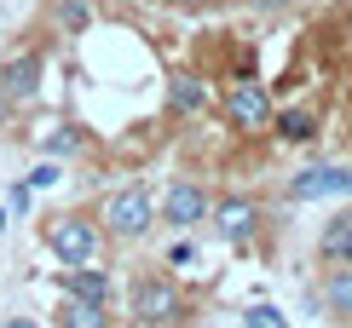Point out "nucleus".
Wrapping results in <instances>:
<instances>
[{
	"instance_id": "nucleus-7",
	"label": "nucleus",
	"mask_w": 352,
	"mask_h": 328,
	"mask_svg": "<svg viewBox=\"0 0 352 328\" xmlns=\"http://www.w3.org/2000/svg\"><path fill=\"white\" fill-rule=\"evenodd\" d=\"M208 213H214V231L226 236L231 248H248V242H254V225H260V207H254V202L231 196V202H219V207H208Z\"/></svg>"
},
{
	"instance_id": "nucleus-9",
	"label": "nucleus",
	"mask_w": 352,
	"mask_h": 328,
	"mask_svg": "<svg viewBox=\"0 0 352 328\" xmlns=\"http://www.w3.org/2000/svg\"><path fill=\"white\" fill-rule=\"evenodd\" d=\"M318 253L329 265H352V213H335L324 231H318Z\"/></svg>"
},
{
	"instance_id": "nucleus-21",
	"label": "nucleus",
	"mask_w": 352,
	"mask_h": 328,
	"mask_svg": "<svg viewBox=\"0 0 352 328\" xmlns=\"http://www.w3.org/2000/svg\"><path fill=\"white\" fill-rule=\"evenodd\" d=\"M0 231H6V213H0Z\"/></svg>"
},
{
	"instance_id": "nucleus-16",
	"label": "nucleus",
	"mask_w": 352,
	"mask_h": 328,
	"mask_svg": "<svg viewBox=\"0 0 352 328\" xmlns=\"http://www.w3.org/2000/svg\"><path fill=\"white\" fill-rule=\"evenodd\" d=\"M81 150V132L76 127H52L47 132V156H76Z\"/></svg>"
},
{
	"instance_id": "nucleus-1",
	"label": "nucleus",
	"mask_w": 352,
	"mask_h": 328,
	"mask_svg": "<svg viewBox=\"0 0 352 328\" xmlns=\"http://www.w3.org/2000/svg\"><path fill=\"white\" fill-rule=\"evenodd\" d=\"M127 305H133V323L139 328H162V323H179L185 294H179V282H173V277L144 271L133 288H127Z\"/></svg>"
},
{
	"instance_id": "nucleus-3",
	"label": "nucleus",
	"mask_w": 352,
	"mask_h": 328,
	"mask_svg": "<svg viewBox=\"0 0 352 328\" xmlns=\"http://www.w3.org/2000/svg\"><path fill=\"white\" fill-rule=\"evenodd\" d=\"M47 242H52V253H58L64 265H93V253H98V225H93V219H81V213L52 219Z\"/></svg>"
},
{
	"instance_id": "nucleus-6",
	"label": "nucleus",
	"mask_w": 352,
	"mask_h": 328,
	"mask_svg": "<svg viewBox=\"0 0 352 328\" xmlns=\"http://www.w3.org/2000/svg\"><path fill=\"white\" fill-rule=\"evenodd\" d=\"M295 202H324V196H352V167H306L289 178Z\"/></svg>"
},
{
	"instance_id": "nucleus-17",
	"label": "nucleus",
	"mask_w": 352,
	"mask_h": 328,
	"mask_svg": "<svg viewBox=\"0 0 352 328\" xmlns=\"http://www.w3.org/2000/svg\"><path fill=\"white\" fill-rule=\"evenodd\" d=\"M243 323H248V328H289V317H283L277 305H248Z\"/></svg>"
},
{
	"instance_id": "nucleus-11",
	"label": "nucleus",
	"mask_w": 352,
	"mask_h": 328,
	"mask_svg": "<svg viewBox=\"0 0 352 328\" xmlns=\"http://www.w3.org/2000/svg\"><path fill=\"white\" fill-rule=\"evenodd\" d=\"M58 328H110V317H104V305L64 294V305H58Z\"/></svg>"
},
{
	"instance_id": "nucleus-20",
	"label": "nucleus",
	"mask_w": 352,
	"mask_h": 328,
	"mask_svg": "<svg viewBox=\"0 0 352 328\" xmlns=\"http://www.w3.org/2000/svg\"><path fill=\"white\" fill-rule=\"evenodd\" d=\"M185 6H214V0H185Z\"/></svg>"
},
{
	"instance_id": "nucleus-22",
	"label": "nucleus",
	"mask_w": 352,
	"mask_h": 328,
	"mask_svg": "<svg viewBox=\"0 0 352 328\" xmlns=\"http://www.w3.org/2000/svg\"><path fill=\"white\" fill-rule=\"evenodd\" d=\"M133 328H139V323H133Z\"/></svg>"
},
{
	"instance_id": "nucleus-14",
	"label": "nucleus",
	"mask_w": 352,
	"mask_h": 328,
	"mask_svg": "<svg viewBox=\"0 0 352 328\" xmlns=\"http://www.w3.org/2000/svg\"><path fill=\"white\" fill-rule=\"evenodd\" d=\"M277 121V139H289V144H306L318 132V115L312 110H283V115H272Z\"/></svg>"
},
{
	"instance_id": "nucleus-5",
	"label": "nucleus",
	"mask_w": 352,
	"mask_h": 328,
	"mask_svg": "<svg viewBox=\"0 0 352 328\" xmlns=\"http://www.w3.org/2000/svg\"><path fill=\"white\" fill-rule=\"evenodd\" d=\"M226 115L237 121L243 132H260V127H272V98H266V86H254V81H237L226 93Z\"/></svg>"
},
{
	"instance_id": "nucleus-13",
	"label": "nucleus",
	"mask_w": 352,
	"mask_h": 328,
	"mask_svg": "<svg viewBox=\"0 0 352 328\" xmlns=\"http://www.w3.org/2000/svg\"><path fill=\"white\" fill-rule=\"evenodd\" d=\"M324 300L335 317H352V265H335L329 282H324Z\"/></svg>"
},
{
	"instance_id": "nucleus-18",
	"label": "nucleus",
	"mask_w": 352,
	"mask_h": 328,
	"mask_svg": "<svg viewBox=\"0 0 352 328\" xmlns=\"http://www.w3.org/2000/svg\"><path fill=\"white\" fill-rule=\"evenodd\" d=\"M254 6H260V12H277V6H289V0H254Z\"/></svg>"
},
{
	"instance_id": "nucleus-4",
	"label": "nucleus",
	"mask_w": 352,
	"mask_h": 328,
	"mask_svg": "<svg viewBox=\"0 0 352 328\" xmlns=\"http://www.w3.org/2000/svg\"><path fill=\"white\" fill-rule=\"evenodd\" d=\"M208 190L202 185H190V178H173L168 185V196H162V213H168V225H179V231H190V225H202L208 219Z\"/></svg>"
},
{
	"instance_id": "nucleus-2",
	"label": "nucleus",
	"mask_w": 352,
	"mask_h": 328,
	"mask_svg": "<svg viewBox=\"0 0 352 328\" xmlns=\"http://www.w3.org/2000/svg\"><path fill=\"white\" fill-rule=\"evenodd\" d=\"M104 225H110V236H122V242L144 236V231L156 225V202H151V190H144V185L116 190V196L104 202Z\"/></svg>"
},
{
	"instance_id": "nucleus-15",
	"label": "nucleus",
	"mask_w": 352,
	"mask_h": 328,
	"mask_svg": "<svg viewBox=\"0 0 352 328\" xmlns=\"http://www.w3.org/2000/svg\"><path fill=\"white\" fill-rule=\"evenodd\" d=\"M87 23H93V6H87V0H58V29H69V35H81Z\"/></svg>"
},
{
	"instance_id": "nucleus-19",
	"label": "nucleus",
	"mask_w": 352,
	"mask_h": 328,
	"mask_svg": "<svg viewBox=\"0 0 352 328\" xmlns=\"http://www.w3.org/2000/svg\"><path fill=\"white\" fill-rule=\"evenodd\" d=\"M6 328H35V323H23V317H12V323H6Z\"/></svg>"
},
{
	"instance_id": "nucleus-10",
	"label": "nucleus",
	"mask_w": 352,
	"mask_h": 328,
	"mask_svg": "<svg viewBox=\"0 0 352 328\" xmlns=\"http://www.w3.org/2000/svg\"><path fill=\"white\" fill-rule=\"evenodd\" d=\"M0 86H6V98H35L41 93V58L23 52L6 64V75H0Z\"/></svg>"
},
{
	"instance_id": "nucleus-8",
	"label": "nucleus",
	"mask_w": 352,
	"mask_h": 328,
	"mask_svg": "<svg viewBox=\"0 0 352 328\" xmlns=\"http://www.w3.org/2000/svg\"><path fill=\"white\" fill-rule=\"evenodd\" d=\"M64 294H76V300H93V305H104V311H110V277H104V271H93V265H69V271H64Z\"/></svg>"
},
{
	"instance_id": "nucleus-12",
	"label": "nucleus",
	"mask_w": 352,
	"mask_h": 328,
	"mask_svg": "<svg viewBox=\"0 0 352 328\" xmlns=\"http://www.w3.org/2000/svg\"><path fill=\"white\" fill-rule=\"evenodd\" d=\"M168 104H173L179 115H202V110H208V93H202V81H197V75H173Z\"/></svg>"
}]
</instances>
